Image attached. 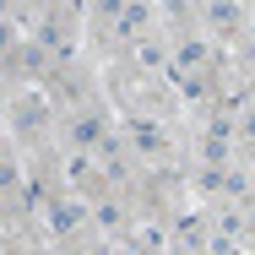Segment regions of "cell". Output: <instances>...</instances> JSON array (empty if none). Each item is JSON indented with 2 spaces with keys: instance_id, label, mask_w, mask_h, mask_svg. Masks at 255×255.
<instances>
[{
  "instance_id": "cell-1",
  "label": "cell",
  "mask_w": 255,
  "mask_h": 255,
  "mask_svg": "<svg viewBox=\"0 0 255 255\" xmlns=\"http://www.w3.org/2000/svg\"><path fill=\"white\" fill-rule=\"evenodd\" d=\"M71 136H76V141H82V147H93V141H98V120H87V114H82V120H76V130H71Z\"/></svg>"
},
{
  "instance_id": "cell-2",
  "label": "cell",
  "mask_w": 255,
  "mask_h": 255,
  "mask_svg": "<svg viewBox=\"0 0 255 255\" xmlns=\"http://www.w3.org/2000/svg\"><path fill=\"white\" fill-rule=\"evenodd\" d=\"M5 44H11V27H5V22H0V49H5Z\"/></svg>"
}]
</instances>
